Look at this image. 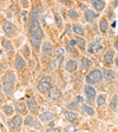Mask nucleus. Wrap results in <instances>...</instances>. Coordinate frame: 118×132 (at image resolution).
<instances>
[{
	"mask_svg": "<svg viewBox=\"0 0 118 132\" xmlns=\"http://www.w3.org/2000/svg\"><path fill=\"white\" fill-rule=\"evenodd\" d=\"M15 74L13 71H8L7 73H5V76H3L1 79V88L3 92H5L6 94H12L14 91V86H15Z\"/></svg>",
	"mask_w": 118,
	"mask_h": 132,
	"instance_id": "f257e3e1",
	"label": "nucleus"
},
{
	"mask_svg": "<svg viewBox=\"0 0 118 132\" xmlns=\"http://www.w3.org/2000/svg\"><path fill=\"white\" fill-rule=\"evenodd\" d=\"M30 36H31V38H38V39H43V37H44V32L41 30L38 20L37 21H31Z\"/></svg>",
	"mask_w": 118,
	"mask_h": 132,
	"instance_id": "f03ea898",
	"label": "nucleus"
},
{
	"mask_svg": "<svg viewBox=\"0 0 118 132\" xmlns=\"http://www.w3.org/2000/svg\"><path fill=\"white\" fill-rule=\"evenodd\" d=\"M104 77L103 76V73L99 70H93V71H91L90 73L86 76V82L88 84H97V82H99L100 80H102V78Z\"/></svg>",
	"mask_w": 118,
	"mask_h": 132,
	"instance_id": "7ed1b4c3",
	"label": "nucleus"
},
{
	"mask_svg": "<svg viewBox=\"0 0 118 132\" xmlns=\"http://www.w3.org/2000/svg\"><path fill=\"white\" fill-rule=\"evenodd\" d=\"M51 78L50 77H43L40 79V81L38 82V85H37V88L40 93H46L47 91L51 90Z\"/></svg>",
	"mask_w": 118,
	"mask_h": 132,
	"instance_id": "20e7f679",
	"label": "nucleus"
},
{
	"mask_svg": "<svg viewBox=\"0 0 118 132\" xmlns=\"http://www.w3.org/2000/svg\"><path fill=\"white\" fill-rule=\"evenodd\" d=\"M84 92H85V97L88 98L89 102H93L95 98H96V90L91 86V84H89L84 87Z\"/></svg>",
	"mask_w": 118,
	"mask_h": 132,
	"instance_id": "39448f33",
	"label": "nucleus"
},
{
	"mask_svg": "<svg viewBox=\"0 0 118 132\" xmlns=\"http://www.w3.org/2000/svg\"><path fill=\"white\" fill-rule=\"evenodd\" d=\"M22 121L24 120H22L21 116H15V117H13L11 120L8 121V124H10L11 129H18V127H20L22 125Z\"/></svg>",
	"mask_w": 118,
	"mask_h": 132,
	"instance_id": "423d86ee",
	"label": "nucleus"
},
{
	"mask_svg": "<svg viewBox=\"0 0 118 132\" xmlns=\"http://www.w3.org/2000/svg\"><path fill=\"white\" fill-rule=\"evenodd\" d=\"M41 14H43V7L41 6H37L36 8H33V11L30 16V20L31 21H37V20H39Z\"/></svg>",
	"mask_w": 118,
	"mask_h": 132,
	"instance_id": "0eeeda50",
	"label": "nucleus"
},
{
	"mask_svg": "<svg viewBox=\"0 0 118 132\" xmlns=\"http://www.w3.org/2000/svg\"><path fill=\"white\" fill-rule=\"evenodd\" d=\"M3 30L6 34H8V36H13L14 32H15V26H14L12 22L6 21V22L3 24Z\"/></svg>",
	"mask_w": 118,
	"mask_h": 132,
	"instance_id": "6e6552de",
	"label": "nucleus"
},
{
	"mask_svg": "<svg viewBox=\"0 0 118 132\" xmlns=\"http://www.w3.org/2000/svg\"><path fill=\"white\" fill-rule=\"evenodd\" d=\"M26 65V61L24 60V58L21 55H17L15 57V60H14V66H15L17 70H22Z\"/></svg>",
	"mask_w": 118,
	"mask_h": 132,
	"instance_id": "1a4fd4ad",
	"label": "nucleus"
},
{
	"mask_svg": "<svg viewBox=\"0 0 118 132\" xmlns=\"http://www.w3.org/2000/svg\"><path fill=\"white\" fill-rule=\"evenodd\" d=\"M77 67H78V64H77V61L73 60V59L69 60L67 63H66V65H65V69L67 70L69 72H74L76 70H77Z\"/></svg>",
	"mask_w": 118,
	"mask_h": 132,
	"instance_id": "9d476101",
	"label": "nucleus"
},
{
	"mask_svg": "<svg viewBox=\"0 0 118 132\" xmlns=\"http://www.w3.org/2000/svg\"><path fill=\"white\" fill-rule=\"evenodd\" d=\"M91 4L96 8L97 11H103L105 7V3L104 0H91Z\"/></svg>",
	"mask_w": 118,
	"mask_h": 132,
	"instance_id": "9b49d317",
	"label": "nucleus"
},
{
	"mask_svg": "<svg viewBox=\"0 0 118 132\" xmlns=\"http://www.w3.org/2000/svg\"><path fill=\"white\" fill-rule=\"evenodd\" d=\"M60 96H61V91H60V88L57 87V86H53V87L50 90V97L52 99H58Z\"/></svg>",
	"mask_w": 118,
	"mask_h": 132,
	"instance_id": "f8f14e48",
	"label": "nucleus"
},
{
	"mask_svg": "<svg viewBox=\"0 0 118 132\" xmlns=\"http://www.w3.org/2000/svg\"><path fill=\"white\" fill-rule=\"evenodd\" d=\"M1 45H3V47L6 50V52H7V53H12V52H13V45H12V43L10 40H7V39H3Z\"/></svg>",
	"mask_w": 118,
	"mask_h": 132,
	"instance_id": "ddd939ff",
	"label": "nucleus"
},
{
	"mask_svg": "<svg viewBox=\"0 0 118 132\" xmlns=\"http://www.w3.org/2000/svg\"><path fill=\"white\" fill-rule=\"evenodd\" d=\"M27 107L31 112H36L38 110V105H37V102L34 98H30L27 100Z\"/></svg>",
	"mask_w": 118,
	"mask_h": 132,
	"instance_id": "4468645a",
	"label": "nucleus"
},
{
	"mask_svg": "<svg viewBox=\"0 0 118 132\" xmlns=\"http://www.w3.org/2000/svg\"><path fill=\"white\" fill-rule=\"evenodd\" d=\"M40 119L43 123H49L53 119V114L52 112H50V111H46V112H43V114L40 116Z\"/></svg>",
	"mask_w": 118,
	"mask_h": 132,
	"instance_id": "2eb2a0df",
	"label": "nucleus"
},
{
	"mask_svg": "<svg viewBox=\"0 0 118 132\" xmlns=\"http://www.w3.org/2000/svg\"><path fill=\"white\" fill-rule=\"evenodd\" d=\"M85 18H86V20H89V21H92V20H95L96 18H98V14L95 13V12L91 11V10H86L85 11Z\"/></svg>",
	"mask_w": 118,
	"mask_h": 132,
	"instance_id": "dca6fc26",
	"label": "nucleus"
},
{
	"mask_svg": "<svg viewBox=\"0 0 118 132\" xmlns=\"http://www.w3.org/2000/svg\"><path fill=\"white\" fill-rule=\"evenodd\" d=\"M34 121H36V119L33 118L32 116H27V117L25 118V124H26L27 126H34V127H37V129H39V125L38 124H34Z\"/></svg>",
	"mask_w": 118,
	"mask_h": 132,
	"instance_id": "f3484780",
	"label": "nucleus"
},
{
	"mask_svg": "<svg viewBox=\"0 0 118 132\" xmlns=\"http://www.w3.org/2000/svg\"><path fill=\"white\" fill-rule=\"evenodd\" d=\"M113 51L112 50H107L106 52H105V54H104V60L106 61V63H112V60H113Z\"/></svg>",
	"mask_w": 118,
	"mask_h": 132,
	"instance_id": "a211bd4d",
	"label": "nucleus"
},
{
	"mask_svg": "<svg viewBox=\"0 0 118 132\" xmlns=\"http://www.w3.org/2000/svg\"><path fill=\"white\" fill-rule=\"evenodd\" d=\"M27 104V103H26ZM26 104H25L24 102H18L15 104V110L17 112H19V113H24L25 110H26Z\"/></svg>",
	"mask_w": 118,
	"mask_h": 132,
	"instance_id": "6ab92c4d",
	"label": "nucleus"
},
{
	"mask_svg": "<svg viewBox=\"0 0 118 132\" xmlns=\"http://www.w3.org/2000/svg\"><path fill=\"white\" fill-rule=\"evenodd\" d=\"M43 53H44L45 55H49L52 53V45L50 44V43H45V44L43 45Z\"/></svg>",
	"mask_w": 118,
	"mask_h": 132,
	"instance_id": "aec40b11",
	"label": "nucleus"
},
{
	"mask_svg": "<svg viewBox=\"0 0 118 132\" xmlns=\"http://www.w3.org/2000/svg\"><path fill=\"white\" fill-rule=\"evenodd\" d=\"M103 76H104L105 79L107 80H111L113 79V77H115V72L112 71V70H104V72H103Z\"/></svg>",
	"mask_w": 118,
	"mask_h": 132,
	"instance_id": "412c9836",
	"label": "nucleus"
},
{
	"mask_svg": "<svg viewBox=\"0 0 118 132\" xmlns=\"http://www.w3.org/2000/svg\"><path fill=\"white\" fill-rule=\"evenodd\" d=\"M82 109H83V111H84V112H85L88 116H91V117H92V116L95 114V110H93V109H92L91 106H89V105L84 104V105L82 106Z\"/></svg>",
	"mask_w": 118,
	"mask_h": 132,
	"instance_id": "4be33fe9",
	"label": "nucleus"
},
{
	"mask_svg": "<svg viewBox=\"0 0 118 132\" xmlns=\"http://www.w3.org/2000/svg\"><path fill=\"white\" fill-rule=\"evenodd\" d=\"M65 118L69 121H73L77 119V114L74 112H72V111H67V112H65Z\"/></svg>",
	"mask_w": 118,
	"mask_h": 132,
	"instance_id": "5701e85b",
	"label": "nucleus"
},
{
	"mask_svg": "<svg viewBox=\"0 0 118 132\" xmlns=\"http://www.w3.org/2000/svg\"><path fill=\"white\" fill-rule=\"evenodd\" d=\"M92 66V61L88 58H82V67L83 69H90Z\"/></svg>",
	"mask_w": 118,
	"mask_h": 132,
	"instance_id": "b1692460",
	"label": "nucleus"
},
{
	"mask_svg": "<svg viewBox=\"0 0 118 132\" xmlns=\"http://www.w3.org/2000/svg\"><path fill=\"white\" fill-rule=\"evenodd\" d=\"M31 44L34 48L38 50L39 47L41 46V39H38V38H31Z\"/></svg>",
	"mask_w": 118,
	"mask_h": 132,
	"instance_id": "393cba45",
	"label": "nucleus"
},
{
	"mask_svg": "<svg viewBox=\"0 0 118 132\" xmlns=\"http://www.w3.org/2000/svg\"><path fill=\"white\" fill-rule=\"evenodd\" d=\"M73 27V32L76 33V34H78V36H83V33H84V30H83V27L80 26V25L76 24L72 26Z\"/></svg>",
	"mask_w": 118,
	"mask_h": 132,
	"instance_id": "a878e982",
	"label": "nucleus"
},
{
	"mask_svg": "<svg viewBox=\"0 0 118 132\" xmlns=\"http://www.w3.org/2000/svg\"><path fill=\"white\" fill-rule=\"evenodd\" d=\"M107 27H109V25H107V21L105 19H102L100 22H99V28L102 32H106L107 31Z\"/></svg>",
	"mask_w": 118,
	"mask_h": 132,
	"instance_id": "bb28decb",
	"label": "nucleus"
},
{
	"mask_svg": "<svg viewBox=\"0 0 118 132\" xmlns=\"http://www.w3.org/2000/svg\"><path fill=\"white\" fill-rule=\"evenodd\" d=\"M3 111L6 116H11L13 113V107L10 105H5V106H3Z\"/></svg>",
	"mask_w": 118,
	"mask_h": 132,
	"instance_id": "cd10ccee",
	"label": "nucleus"
},
{
	"mask_svg": "<svg viewBox=\"0 0 118 132\" xmlns=\"http://www.w3.org/2000/svg\"><path fill=\"white\" fill-rule=\"evenodd\" d=\"M117 102H118V97L113 96L112 99H111V103H110V107L112 110H116V109H117Z\"/></svg>",
	"mask_w": 118,
	"mask_h": 132,
	"instance_id": "c85d7f7f",
	"label": "nucleus"
},
{
	"mask_svg": "<svg viewBox=\"0 0 118 132\" xmlns=\"http://www.w3.org/2000/svg\"><path fill=\"white\" fill-rule=\"evenodd\" d=\"M54 19H56V24H57L58 27H61V25H63V20H61L60 15L56 13V14H54Z\"/></svg>",
	"mask_w": 118,
	"mask_h": 132,
	"instance_id": "c756f323",
	"label": "nucleus"
},
{
	"mask_svg": "<svg viewBox=\"0 0 118 132\" xmlns=\"http://www.w3.org/2000/svg\"><path fill=\"white\" fill-rule=\"evenodd\" d=\"M105 102H106V97L105 96H99L98 98H97V105H98V106L103 105Z\"/></svg>",
	"mask_w": 118,
	"mask_h": 132,
	"instance_id": "7c9ffc66",
	"label": "nucleus"
},
{
	"mask_svg": "<svg viewBox=\"0 0 118 132\" xmlns=\"http://www.w3.org/2000/svg\"><path fill=\"white\" fill-rule=\"evenodd\" d=\"M67 14H69V16L71 18V19H74V18H77V12H76V10H73V8H71V10H69V12H67Z\"/></svg>",
	"mask_w": 118,
	"mask_h": 132,
	"instance_id": "2f4dec72",
	"label": "nucleus"
},
{
	"mask_svg": "<svg viewBox=\"0 0 118 132\" xmlns=\"http://www.w3.org/2000/svg\"><path fill=\"white\" fill-rule=\"evenodd\" d=\"M63 54H64V48H61V47H58V48L56 50V57L60 58V57H63Z\"/></svg>",
	"mask_w": 118,
	"mask_h": 132,
	"instance_id": "473e14b6",
	"label": "nucleus"
},
{
	"mask_svg": "<svg viewBox=\"0 0 118 132\" xmlns=\"http://www.w3.org/2000/svg\"><path fill=\"white\" fill-rule=\"evenodd\" d=\"M77 44L79 45L80 48H84V47H85V41H84V39H83V38H78Z\"/></svg>",
	"mask_w": 118,
	"mask_h": 132,
	"instance_id": "72a5a7b5",
	"label": "nucleus"
},
{
	"mask_svg": "<svg viewBox=\"0 0 118 132\" xmlns=\"http://www.w3.org/2000/svg\"><path fill=\"white\" fill-rule=\"evenodd\" d=\"M11 11L14 12V13H18V12H19V10H18V6H17V5H12L11 6Z\"/></svg>",
	"mask_w": 118,
	"mask_h": 132,
	"instance_id": "f704fd0d",
	"label": "nucleus"
},
{
	"mask_svg": "<svg viewBox=\"0 0 118 132\" xmlns=\"http://www.w3.org/2000/svg\"><path fill=\"white\" fill-rule=\"evenodd\" d=\"M57 64H58V60H56V61H53L52 64H51V69L52 70H54L56 67H57Z\"/></svg>",
	"mask_w": 118,
	"mask_h": 132,
	"instance_id": "c9c22d12",
	"label": "nucleus"
},
{
	"mask_svg": "<svg viewBox=\"0 0 118 132\" xmlns=\"http://www.w3.org/2000/svg\"><path fill=\"white\" fill-rule=\"evenodd\" d=\"M70 109H78V103H74V104L72 105H69Z\"/></svg>",
	"mask_w": 118,
	"mask_h": 132,
	"instance_id": "e433bc0d",
	"label": "nucleus"
},
{
	"mask_svg": "<svg viewBox=\"0 0 118 132\" xmlns=\"http://www.w3.org/2000/svg\"><path fill=\"white\" fill-rule=\"evenodd\" d=\"M67 51H69V52L74 53V48H73V47H72V46H70V45H69V46H67Z\"/></svg>",
	"mask_w": 118,
	"mask_h": 132,
	"instance_id": "4c0bfd02",
	"label": "nucleus"
},
{
	"mask_svg": "<svg viewBox=\"0 0 118 132\" xmlns=\"http://www.w3.org/2000/svg\"><path fill=\"white\" fill-rule=\"evenodd\" d=\"M93 46H95L93 44L90 45V47H89V52H93Z\"/></svg>",
	"mask_w": 118,
	"mask_h": 132,
	"instance_id": "58836bf2",
	"label": "nucleus"
},
{
	"mask_svg": "<svg viewBox=\"0 0 118 132\" xmlns=\"http://www.w3.org/2000/svg\"><path fill=\"white\" fill-rule=\"evenodd\" d=\"M70 0H59V3H61V4H67Z\"/></svg>",
	"mask_w": 118,
	"mask_h": 132,
	"instance_id": "ea45409f",
	"label": "nucleus"
},
{
	"mask_svg": "<svg viewBox=\"0 0 118 132\" xmlns=\"http://www.w3.org/2000/svg\"><path fill=\"white\" fill-rule=\"evenodd\" d=\"M21 4H22V6H25V7L27 6V3H26V0H21Z\"/></svg>",
	"mask_w": 118,
	"mask_h": 132,
	"instance_id": "a19ab883",
	"label": "nucleus"
},
{
	"mask_svg": "<svg viewBox=\"0 0 118 132\" xmlns=\"http://www.w3.org/2000/svg\"><path fill=\"white\" fill-rule=\"evenodd\" d=\"M26 15H27V13H26V12H22V16H24V19H26Z\"/></svg>",
	"mask_w": 118,
	"mask_h": 132,
	"instance_id": "79ce46f5",
	"label": "nucleus"
},
{
	"mask_svg": "<svg viewBox=\"0 0 118 132\" xmlns=\"http://www.w3.org/2000/svg\"><path fill=\"white\" fill-rule=\"evenodd\" d=\"M76 43H77L76 40H71V45H76Z\"/></svg>",
	"mask_w": 118,
	"mask_h": 132,
	"instance_id": "37998d69",
	"label": "nucleus"
},
{
	"mask_svg": "<svg viewBox=\"0 0 118 132\" xmlns=\"http://www.w3.org/2000/svg\"><path fill=\"white\" fill-rule=\"evenodd\" d=\"M77 100H78V102H82V100H83V98H82V97H78V98H77Z\"/></svg>",
	"mask_w": 118,
	"mask_h": 132,
	"instance_id": "c03bdc74",
	"label": "nucleus"
},
{
	"mask_svg": "<svg viewBox=\"0 0 118 132\" xmlns=\"http://www.w3.org/2000/svg\"><path fill=\"white\" fill-rule=\"evenodd\" d=\"M116 66H117V67H118V58H117V59H116Z\"/></svg>",
	"mask_w": 118,
	"mask_h": 132,
	"instance_id": "a18cd8bd",
	"label": "nucleus"
},
{
	"mask_svg": "<svg viewBox=\"0 0 118 132\" xmlns=\"http://www.w3.org/2000/svg\"><path fill=\"white\" fill-rule=\"evenodd\" d=\"M116 47H117V48H118V41H117V43H116Z\"/></svg>",
	"mask_w": 118,
	"mask_h": 132,
	"instance_id": "49530a36",
	"label": "nucleus"
},
{
	"mask_svg": "<svg viewBox=\"0 0 118 132\" xmlns=\"http://www.w3.org/2000/svg\"><path fill=\"white\" fill-rule=\"evenodd\" d=\"M82 1H86V0H82Z\"/></svg>",
	"mask_w": 118,
	"mask_h": 132,
	"instance_id": "de8ad7c7",
	"label": "nucleus"
},
{
	"mask_svg": "<svg viewBox=\"0 0 118 132\" xmlns=\"http://www.w3.org/2000/svg\"><path fill=\"white\" fill-rule=\"evenodd\" d=\"M3 1H6V0H3Z\"/></svg>",
	"mask_w": 118,
	"mask_h": 132,
	"instance_id": "09e8293b",
	"label": "nucleus"
}]
</instances>
